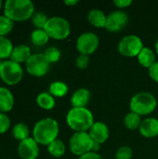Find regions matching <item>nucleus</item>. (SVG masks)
I'll return each instance as SVG.
<instances>
[{
    "label": "nucleus",
    "mask_w": 158,
    "mask_h": 159,
    "mask_svg": "<svg viewBox=\"0 0 158 159\" xmlns=\"http://www.w3.org/2000/svg\"><path fill=\"white\" fill-rule=\"evenodd\" d=\"M66 122L75 132H87L94 124V116L87 107H73L67 113Z\"/></svg>",
    "instance_id": "1"
},
{
    "label": "nucleus",
    "mask_w": 158,
    "mask_h": 159,
    "mask_svg": "<svg viewBox=\"0 0 158 159\" xmlns=\"http://www.w3.org/2000/svg\"><path fill=\"white\" fill-rule=\"evenodd\" d=\"M59 134V124L51 118H43L36 122L33 129V138L38 144L48 145L54 142Z\"/></svg>",
    "instance_id": "2"
},
{
    "label": "nucleus",
    "mask_w": 158,
    "mask_h": 159,
    "mask_svg": "<svg viewBox=\"0 0 158 159\" xmlns=\"http://www.w3.org/2000/svg\"><path fill=\"white\" fill-rule=\"evenodd\" d=\"M4 14L13 21H24L34 14V5L30 0H7Z\"/></svg>",
    "instance_id": "3"
},
{
    "label": "nucleus",
    "mask_w": 158,
    "mask_h": 159,
    "mask_svg": "<svg viewBox=\"0 0 158 159\" xmlns=\"http://www.w3.org/2000/svg\"><path fill=\"white\" fill-rule=\"evenodd\" d=\"M157 106L156 98L150 92H139L135 94L129 103L130 111L139 116H147L153 113Z\"/></svg>",
    "instance_id": "4"
},
{
    "label": "nucleus",
    "mask_w": 158,
    "mask_h": 159,
    "mask_svg": "<svg viewBox=\"0 0 158 159\" xmlns=\"http://www.w3.org/2000/svg\"><path fill=\"white\" fill-rule=\"evenodd\" d=\"M44 30L47 32L49 38L55 40H63L70 35L71 26L66 19L55 16L48 19Z\"/></svg>",
    "instance_id": "5"
},
{
    "label": "nucleus",
    "mask_w": 158,
    "mask_h": 159,
    "mask_svg": "<svg viewBox=\"0 0 158 159\" xmlns=\"http://www.w3.org/2000/svg\"><path fill=\"white\" fill-rule=\"evenodd\" d=\"M23 77V69L20 63L7 60L2 61L0 65V78L9 86L19 84Z\"/></svg>",
    "instance_id": "6"
},
{
    "label": "nucleus",
    "mask_w": 158,
    "mask_h": 159,
    "mask_svg": "<svg viewBox=\"0 0 158 159\" xmlns=\"http://www.w3.org/2000/svg\"><path fill=\"white\" fill-rule=\"evenodd\" d=\"M93 143L88 132H74L70 138L69 148L74 155L81 157L91 152Z\"/></svg>",
    "instance_id": "7"
},
{
    "label": "nucleus",
    "mask_w": 158,
    "mask_h": 159,
    "mask_svg": "<svg viewBox=\"0 0 158 159\" xmlns=\"http://www.w3.org/2000/svg\"><path fill=\"white\" fill-rule=\"evenodd\" d=\"M143 42L136 34H129L124 36L118 43V52L126 57H138L143 48Z\"/></svg>",
    "instance_id": "8"
},
{
    "label": "nucleus",
    "mask_w": 158,
    "mask_h": 159,
    "mask_svg": "<svg viewBox=\"0 0 158 159\" xmlns=\"http://www.w3.org/2000/svg\"><path fill=\"white\" fill-rule=\"evenodd\" d=\"M26 71L29 75L36 77H41L47 75L49 70V63L46 60L44 54L34 53L32 54L28 61L25 62Z\"/></svg>",
    "instance_id": "9"
},
{
    "label": "nucleus",
    "mask_w": 158,
    "mask_h": 159,
    "mask_svg": "<svg viewBox=\"0 0 158 159\" xmlns=\"http://www.w3.org/2000/svg\"><path fill=\"white\" fill-rule=\"evenodd\" d=\"M100 45V39L95 33L86 32L80 34L76 40V48L80 54L91 55L94 53Z\"/></svg>",
    "instance_id": "10"
},
{
    "label": "nucleus",
    "mask_w": 158,
    "mask_h": 159,
    "mask_svg": "<svg viewBox=\"0 0 158 159\" xmlns=\"http://www.w3.org/2000/svg\"><path fill=\"white\" fill-rule=\"evenodd\" d=\"M129 21V16L122 10H115L107 16L105 28L107 31L116 33L126 27Z\"/></svg>",
    "instance_id": "11"
},
{
    "label": "nucleus",
    "mask_w": 158,
    "mask_h": 159,
    "mask_svg": "<svg viewBox=\"0 0 158 159\" xmlns=\"http://www.w3.org/2000/svg\"><path fill=\"white\" fill-rule=\"evenodd\" d=\"M18 154L21 159H36L39 155V146L34 138H27L20 142Z\"/></svg>",
    "instance_id": "12"
},
{
    "label": "nucleus",
    "mask_w": 158,
    "mask_h": 159,
    "mask_svg": "<svg viewBox=\"0 0 158 159\" xmlns=\"http://www.w3.org/2000/svg\"><path fill=\"white\" fill-rule=\"evenodd\" d=\"M88 134L94 142L102 144L109 138V129L107 125L103 122H94V124L88 130Z\"/></svg>",
    "instance_id": "13"
},
{
    "label": "nucleus",
    "mask_w": 158,
    "mask_h": 159,
    "mask_svg": "<svg viewBox=\"0 0 158 159\" xmlns=\"http://www.w3.org/2000/svg\"><path fill=\"white\" fill-rule=\"evenodd\" d=\"M140 133L145 138H155L158 136V119L148 117L142 121L139 128Z\"/></svg>",
    "instance_id": "14"
},
{
    "label": "nucleus",
    "mask_w": 158,
    "mask_h": 159,
    "mask_svg": "<svg viewBox=\"0 0 158 159\" xmlns=\"http://www.w3.org/2000/svg\"><path fill=\"white\" fill-rule=\"evenodd\" d=\"M31 48L26 45H18L13 48V50L10 55V60L17 63L26 62L28 59L31 57Z\"/></svg>",
    "instance_id": "15"
},
{
    "label": "nucleus",
    "mask_w": 158,
    "mask_h": 159,
    "mask_svg": "<svg viewBox=\"0 0 158 159\" xmlns=\"http://www.w3.org/2000/svg\"><path fill=\"white\" fill-rule=\"evenodd\" d=\"M90 91L87 89H78L74 92L71 98L73 107H86L90 101Z\"/></svg>",
    "instance_id": "16"
},
{
    "label": "nucleus",
    "mask_w": 158,
    "mask_h": 159,
    "mask_svg": "<svg viewBox=\"0 0 158 159\" xmlns=\"http://www.w3.org/2000/svg\"><path fill=\"white\" fill-rule=\"evenodd\" d=\"M13 106L14 96L12 92L5 87H0V112L6 114L11 111Z\"/></svg>",
    "instance_id": "17"
},
{
    "label": "nucleus",
    "mask_w": 158,
    "mask_h": 159,
    "mask_svg": "<svg viewBox=\"0 0 158 159\" xmlns=\"http://www.w3.org/2000/svg\"><path fill=\"white\" fill-rule=\"evenodd\" d=\"M107 16L100 9H92L88 14V22L98 28H105Z\"/></svg>",
    "instance_id": "18"
},
{
    "label": "nucleus",
    "mask_w": 158,
    "mask_h": 159,
    "mask_svg": "<svg viewBox=\"0 0 158 159\" xmlns=\"http://www.w3.org/2000/svg\"><path fill=\"white\" fill-rule=\"evenodd\" d=\"M138 61L141 65L149 69L156 61V53L151 48L144 47L140 52V54L138 55Z\"/></svg>",
    "instance_id": "19"
},
{
    "label": "nucleus",
    "mask_w": 158,
    "mask_h": 159,
    "mask_svg": "<svg viewBox=\"0 0 158 159\" xmlns=\"http://www.w3.org/2000/svg\"><path fill=\"white\" fill-rule=\"evenodd\" d=\"M36 103L45 110H51L55 106V99L49 92H41L36 97Z\"/></svg>",
    "instance_id": "20"
},
{
    "label": "nucleus",
    "mask_w": 158,
    "mask_h": 159,
    "mask_svg": "<svg viewBox=\"0 0 158 159\" xmlns=\"http://www.w3.org/2000/svg\"><path fill=\"white\" fill-rule=\"evenodd\" d=\"M49 93L53 97L61 98L64 97L68 93V86L66 83L62 81H54L49 85Z\"/></svg>",
    "instance_id": "21"
},
{
    "label": "nucleus",
    "mask_w": 158,
    "mask_h": 159,
    "mask_svg": "<svg viewBox=\"0 0 158 159\" xmlns=\"http://www.w3.org/2000/svg\"><path fill=\"white\" fill-rule=\"evenodd\" d=\"M66 151V147L64 143L61 140L56 139L54 142H52L50 144L47 145V152L56 158L61 157Z\"/></svg>",
    "instance_id": "22"
},
{
    "label": "nucleus",
    "mask_w": 158,
    "mask_h": 159,
    "mask_svg": "<svg viewBox=\"0 0 158 159\" xmlns=\"http://www.w3.org/2000/svg\"><path fill=\"white\" fill-rule=\"evenodd\" d=\"M49 40V36L44 29H35L31 34V41L35 46H44Z\"/></svg>",
    "instance_id": "23"
},
{
    "label": "nucleus",
    "mask_w": 158,
    "mask_h": 159,
    "mask_svg": "<svg viewBox=\"0 0 158 159\" xmlns=\"http://www.w3.org/2000/svg\"><path fill=\"white\" fill-rule=\"evenodd\" d=\"M142 119H141V116L130 112L129 113L124 119V124L126 126L127 129H130V130H135V129H139L141 124H142Z\"/></svg>",
    "instance_id": "24"
},
{
    "label": "nucleus",
    "mask_w": 158,
    "mask_h": 159,
    "mask_svg": "<svg viewBox=\"0 0 158 159\" xmlns=\"http://www.w3.org/2000/svg\"><path fill=\"white\" fill-rule=\"evenodd\" d=\"M29 133H30L29 128L24 123H18L12 128L13 137L20 142L29 138Z\"/></svg>",
    "instance_id": "25"
},
{
    "label": "nucleus",
    "mask_w": 158,
    "mask_h": 159,
    "mask_svg": "<svg viewBox=\"0 0 158 159\" xmlns=\"http://www.w3.org/2000/svg\"><path fill=\"white\" fill-rule=\"evenodd\" d=\"M13 48V44L8 38L0 36V60L10 58Z\"/></svg>",
    "instance_id": "26"
},
{
    "label": "nucleus",
    "mask_w": 158,
    "mask_h": 159,
    "mask_svg": "<svg viewBox=\"0 0 158 159\" xmlns=\"http://www.w3.org/2000/svg\"><path fill=\"white\" fill-rule=\"evenodd\" d=\"M14 27V21L5 15L0 16V36H6Z\"/></svg>",
    "instance_id": "27"
},
{
    "label": "nucleus",
    "mask_w": 158,
    "mask_h": 159,
    "mask_svg": "<svg viewBox=\"0 0 158 159\" xmlns=\"http://www.w3.org/2000/svg\"><path fill=\"white\" fill-rule=\"evenodd\" d=\"M48 19L49 18H47L46 13L42 11H38V12H34V14L33 15L32 22L36 27V29H44Z\"/></svg>",
    "instance_id": "28"
},
{
    "label": "nucleus",
    "mask_w": 158,
    "mask_h": 159,
    "mask_svg": "<svg viewBox=\"0 0 158 159\" xmlns=\"http://www.w3.org/2000/svg\"><path fill=\"white\" fill-rule=\"evenodd\" d=\"M43 54H44L46 60L48 61L49 64L57 62L60 60V58H61V51H60L59 48H57L55 47L47 48Z\"/></svg>",
    "instance_id": "29"
},
{
    "label": "nucleus",
    "mask_w": 158,
    "mask_h": 159,
    "mask_svg": "<svg viewBox=\"0 0 158 159\" xmlns=\"http://www.w3.org/2000/svg\"><path fill=\"white\" fill-rule=\"evenodd\" d=\"M132 149L129 146H121L115 154V159H131Z\"/></svg>",
    "instance_id": "30"
},
{
    "label": "nucleus",
    "mask_w": 158,
    "mask_h": 159,
    "mask_svg": "<svg viewBox=\"0 0 158 159\" xmlns=\"http://www.w3.org/2000/svg\"><path fill=\"white\" fill-rule=\"evenodd\" d=\"M9 127H10L9 117L6 114L0 112V134L7 132L8 130Z\"/></svg>",
    "instance_id": "31"
},
{
    "label": "nucleus",
    "mask_w": 158,
    "mask_h": 159,
    "mask_svg": "<svg viewBox=\"0 0 158 159\" xmlns=\"http://www.w3.org/2000/svg\"><path fill=\"white\" fill-rule=\"evenodd\" d=\"M89 56L88 55H84V54H80L77 59H76V66L79 69H86L88 64H89Z\"/></svg>",
    "instance_id": "32"
},
{
    "label": "nucleus",
    "mask_w": 158,
    "mask_h": 159,
    "mask_svg": "<svg viewBox=\"0 0 158 159\" xmlns=\"http://www.w3.org/2000/svg\"><path fill=\"white\" fill-rule=\"evenodd\" d=\"M149 75L150 77L158 83V61H156L149 69Z\"/></svg>",
    "instance_id": "33"
},
{
    "label": "nucleus",
    "mask_w": 158,
    "mask_h": 159,
    "mask_svg": "<svg viewBox=\"0 0 158 159\" xmlns=\"http://www.w3.org/2000/svg\"><path fill=\"white\" fill-rule=\"evenodd\" d=\"M114 4L119 8H124L129 7L132 4V0H115Z\"/></svg>",
    "instance_id": "34"
},
{
    "label": "nucleus",
    "mask_w": 158,
    "mask_h": 159,
    "mask_svg": "<svg viewBox=\"0 0 158 159\" xmlns=\"http://www.w3.org/2000/svg\"><path fill=\"white\" fill-rule=\"evenodd\" d=\"M78 159H102V157L98 154V153H93V152H89L86 155H83L81 157H79Z\"/></svg>",
    "instance_id": "35"
},
{
    "label": "nucleus",
    "mask_w": 158,
    "mask_h": 159,
    "mask_svg": "<svg viewBox=\"0 0 158 159\" xmlns=\"http://www.w3.org/2000/svg\"><path fill=\"white\" fill-rule=\"evenodd\" d=\"M100 148H101V144L98 143H96V142H94V143H93V145H92V150H91V152H93V153H98L99 150H100Z\"/></svg>",
    "instance_id": "36"
},
{
    "label": "nucleus",
    "mask_w": 158,
    "mask_h": 159,
    "mask_svg": "<svg viewBox=\"0 0 158 159\" xmlns=\"http://www.w3.org/2000/svg\"><path fill=\"white\" fill-rule=\"evenodd\" d=\"M79 1L78 0H65L64 3L65 5L67 6H74V5H76Z\"/></svg>",
    "instance_id": "37"
},
{
    "label": "nucleus",
    "mask_w": 158,
    "mask_h": 159,
    "mask_svg": "<svg viewBox=\"0 0 158 159\" xmlns=\"http://www.w3.org/2000/svg\"><path fill=\"white\" fill-rule=\"evenodd\" d=\"M156 52L158 55V38L157 40H156Z\"/></svg>",
    "instance_id": "38"
},
{
    "label": "nucleus",
    "mask_w": 158,
    "mask_h": 159,
    "mask_svg": "<svg viewBox=\"0 0 158 159\" xmlns=\"http://www.w3.org/2000/svg\"><path fill=\"white\" fill-rule=\"evenodd\" d=\"M3 5H4L3 1H2V0H0V9H1V7H3Z\"/></svg>",
    "instance_id": "39"
}]
</instances>
